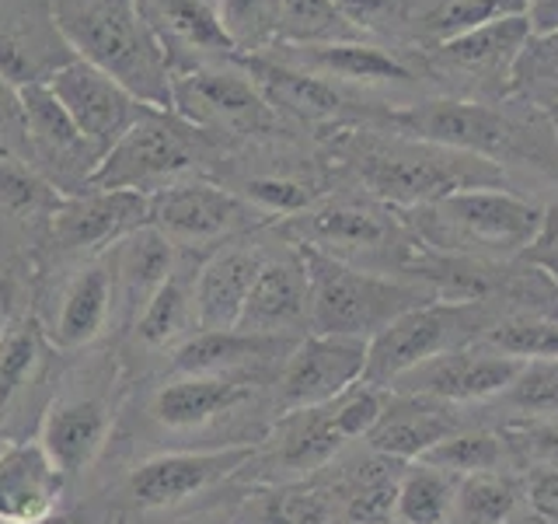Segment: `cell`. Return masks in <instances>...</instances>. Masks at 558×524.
Masks as SVG:
<instances>
[{
  "label": "cell",
  "mask_w": 558,
  "mask_h": 524,
  "mask_svg": "<svg viewBox=\"0 0 558 524\" xmlns=\"http://www.w3.org/2000/svg\"><path fill=\"white\" fill-rule=\"evenodd\" d=\"M510 521H513V524H551V521H545V517H537V514H527V517H517V514H513Z\"/></svg>",
  "instance_id": "cell-53"
},
{
  "label": "cell",
  "mask_w": 558,
  "mask_h": 524,
  "mask_svg": "<svg viewBox=\"0 0 558 524\" xmlns=\"http://www.w3.org/2000/svg\"><path fill=\"white\" fill-rule=\"evenodd\" d=\"M49 17L77 60L105 70L150 109L171 112V63L136 0H49Z\"/></svg>",
  "instance_id": "cell-4"
},
{
  "label": "cell",
  "mask_w": 558,
  "mask_h": 524,
  "mask_svg": "<svg viewBox=\"0 0 558 524\" xmlns=\"http://www.w3.org/2000/svg\"><path fill=\"white\" fill-rule=\"evenodd\" d=\"M527 22L531 32L558 28V0H527Z\"/></svg>",
  "instance_id": "cell-51"
},
{
  "label": "cell",
  "mask_w": 558,
  "mask_h": 524,
  "mask_svg": "<svg viewBox=\"0 0 558 524\" xmlns=\"http://www.w3.org/2000/svg\"><path fill=\"white\" fill-rule=\"evenodd\" d=\"M66 192H60L46 175L25 157L0 154V217L22 231H46L57 217Z\"/></svg>",
  "instance_id": "cell-33"
},
{
  "label": "cell",
  "mask_w": 558,
  "mask_h": 524,
  "mask_svg": "<svg viewBox=\"0 0 558 524\" xmlns=\"http://www.w3.org/2000/svg\"><path fill=\"white\" fill-rule=\"evenodd\" d=\"M258 454L255 441L227 444L214 451H168L136 465L126 479V497L140 511H168L192 497L206 493L217 483L238 476Z\"/></svg>",
  "instance_id": "cell-15"
},
{
  "label": "cell",
  "mask_w": 558,
  "mask_h": 524,
  "mask_svg": "<svg viewBox=\"0 0 558 524\" xmlns=\"http://www.w3.org/2000/svg\"><path fill=\"white\" fill-rule=\"evenodd\" d=\"M458 479L426 462H415L398 476L395 517L401 524H450Z\"/></svg>",
  "instance_id": "cell-38"
},
{
  "label": "cell",
  "mask_w": 558,
  "mask_h": 524,
  "mask_svg": "<svg viewBox=\"0 0 558 524\" xmlns=\"http://www.w3.org/2000/svg\"><path fill=\"white\" fill-rule=\"evenodd\" d=\"M371 343L349 336H301L279 371L276 413L287 416L296 409H318L342 398L349 389L363 384Z\"/></svg>",
  "instance_id": "cell-14"
},
{
  "label": "cell",
  "mask_w": 558,
  "mask_h": 524,
  "mask_svg": "<svg viewBox=\"0 0 558 524\" xmlns=\"http://www.w3.org/2000/svg\"><path fill=\"white\" fill-rule=\"evenodd\" d=\"M252 395L244 374H179L154 392L150 416L165 430H196Z\"/></svg>",
  "instance_id": "cell-28"
},
{
  "label": "cell",
  "mask_w": 558,
  "mask_h": 524,
  "mask_svg": "<svg viewBox=\"0 0 558 524\" xmlns=\"http://www.w3.org/2000/svg\"><path fill=\"white\" fill-rule=\"evenodd\" d=\"M262 52L360 98L371 92H409V87H429L433 92L418 52H401L371 39L328 46H269Z\"/></svg>",
  "instance_id": "cell-12"
},
{
  "label": "cell",
  "mask_w": 558,
  "mask_h": 524,
  "mask_svg": "<svg viewBox=\"0 0 558 524\" xmlns=\"http://www.w3.org/2000/svg\"><path fill=\"white\" fill-rule=\"evenodd\" d=\"M112 311H116V294H112L109 255L84 259L77 262L74 276L66 279V287L60 294V308L46 325V336L52 349L74 354V349L92 346L101 336Z\"/></svg>",
  "instance_id": "cell-24"
},
{
  "label": "cell",
  "mask_w": 558,
  "mask_h": 524,
  "mask_svg": "<svg viewBox=\"0 0 558 524\" xmlns=\"http://www.w3.org/2000/svg\"><path fill=\"white\" fill-rule=\"evenodd\" d=\"M46 84L60 98L66 116L74 119L81 136L92 144L98 162L150 112V105L140 102L130 87H122L105 70L77 57L52 70Z\"/></svg>",
  "instance_id": "cell-13"
},
{
  "label": "cell",
  "mask_w": 558,
  "mask_h": 524,
  "mask_svg": "<svg viewBox=\"0 0 558 524\" xmlns=\"http://www.w3.org/2000/svg\"><path fill=\"white\" fill-rule=\"evenodd\" d=\"M49 349L52 343L46 336V325L28 311L4 332V340H0V419L43 378Z\"/></svg>",
  "instance_id": "cell-34"
},
{
  "label": "cell",
  "mask_w": 558,
  "mask_h": 524,
  "mask_svg": "<svg viewBox=\"0 0 558 524\" xmlns=\"http://www.w3.org/2000/svg\"><path fill=\"white\" fill-rule=\"evenodd\" d=\"M307 270L301 252L287 245L279 255H269L248 290V301L238 319V329L258 336H304L307 329Z\"/></svg>",
  "instance_id": "cell-22"
},
{
  "label": "cell",
  "mask_w": 558,
  "mask_h": 524,
  "mask_svg": "<svg viewBox=\"0 0 558 524\" xmlns=\"http://www.w3.org/2000/svg\"><path fill=\"white\" fill-rule=\"evenodd\" d=\"M150 196L112 189L70 192L57 217L49 221V245L63 259H95L105 255L116 241L147 224Z\"/></svg>",
  "instance_id": "cell-17"
},
{
  "label": "cell",
  "mask_w": 558,
  "mask_h": 524,
  "mask_svg": "<svg viewBox=\"0 0 558 524\" xmlns=\"http://www.w3.org/2000/svg\"><path fill=\"white\" fill-rule=\"evenodd\" d=\"M401 224L426 249L485 262L523 259L548 227V210L506 186L458 189L444 200L401 210Z\"/></svg>",
  "instance_id": "cell-3"
},
{
  "label": "cell",
  "mask_w": 558,
  "mask_h": 524,
  "mask_svg": "<svg viewBox=\"0 0 558 524\" xmlns=\"http://www.w3.org/2000/svg\"><path fill=\"white\" fill-rule=\"evenodd\" d=\"M234 524H336V503L322 486L276 483L238 507Z\"/></svg>",
  "instance_id": "cell-35"
},
{
  "label": "cell",
  "mask_w": 558,
  "mask_h": 524,
  "mask_svg": "<svg viewBox=\"0 0 558 524\" xmlns=\"http://www.w3.org/2000/svg\"><path fill=\"white\" fill-rule=\"evenodd\" d=\"M25 109V140L28 165L39 168L60 192H84L98 168V154L81 136L74 119L66 116L60 98L52 95L46 81L22 87Z\"/></svg>",
  "instance_id": "cell-16"
},
{
  "label": "cell",
  "mask_w": 558,
  "mask_h": 524,
  "mask_svg": "<svg viewBox=\"0 0 558 524\" xmlns=\"http://www.w3.org/2000/svg\"><path fill=\"white\" fill-rule=\"evenodd\" d=\"M199 259L203 255L196 252H182L174 273L157 287L147 308L136 314V322L130 329L140 346L168 349L174 343H185L196 332V319H192V284H196Z\"/></svg>",
  "instance_id": "cell-31"
},
{
  "label": "cell",
  "mask_w": 558,
  "mask_h": 524,
  "mask_svg": "<svg viewBox=\"0 0 558 524\" xmlns=\"http://www.w3.org/2000/svg\"><path fill=\"white\" fill-rule=\"evenodd\" d=\"M214 8H217V0H214Z\"/></svg>",
  "instance_id": "cell-55"
},
{
  "label": "cell",
  "mask_w": 558,
  "mask_h": 524,
  "mask_svg": "<svg viewBox=\"0 0 558 524\" xmlns=\"http://www.w3.org/2000/svg\"><path fill=\"white\" fill-rule=\"evenodd\" d=\"M545 119H548V127H551V133H555V140H558V105H551V109L545 112Z\"/></svg>",
  "instance_id": "cell-52"
},
{
  "label": "cell",
  "mask_w": 558,
  "mask_h": 524,
  "mask_svg": "<svg viewBox=\"0 0 558 524\" xmlns=\"http://www.w3.org/2000/svg\"><path fill=\"white\" fill-rule=\"evenodd\" d=\"M293 249L301 252L307 270V332L314 336H349L371 343L395 319L436 297L409 276L360 270L353 262L307 249V245H293Z\"/></svg>",
  "instance_id": "cell-5"
},
{
  "label": "cell",
  "mask_w": 558,
  "mask_h": 524,
  "mask_svg": "<svg viewBox=\"0 0 558 524\" xmlns=\"http://www.w3.org/2000/svg\"><path fill=\"white\" fill-rule=\"evenodd\" d=\"M74 52L52 25V17H35L25 11H0V78L14 87L49 81V74Z\"/></svg>",
  "instance_id": "cell-29"
},
{
  "label": "cell",
  "mask_w": 558,
  "mask_h": 524,
  "mask_svg": "<svg viewBox=\"0 0 558 524\" xmlns=\"http://www.w3.org/2000/svg\"><path fill=\"white\" fill-rule=\"evenodd\" d=\"M63 489V468L49 458L39 437L0 448V524H43L57 517Z\"/></svg>",
  "instance_id": "cell-21"
},
{
  "label": "cell",
  "mask_w": 558,
  "mask_h": 524,
  "mask_svg": "<svg viewBox=\"0 0 558 524\" xmlns=\"http://www.w3.org/2000/svg\"><path fill=\"white\" fill-rule=\"evenodd\" d=\"M0 154L25 157L28 162V140H25V109H22V87L0 78Z\"/></svg>",
  "instance_id": "cell-47"
},
{
  "label": "cell",
  "mask_w": 558,
  "mask_h": 524,
  "mask_svg": "<svg viewBox=\"0 0 558 524\" xmlns=\"http://www.w3.org/2000/svg\"><path fill=\"white\" fill-rule=\"evenodd\" d=\"M266 249L252 241L231 238L199 259L196 284H192V319L196 332L238 329V319L248 301L258 270L266 266Z\"/></svg>",
  "instance_id": "cell-19"
},
{
  "label": "cell",
  "mask_w": 558,
  "mask_h": 524,
  "mask_svg": "<svg viewBox=\"0 0 558 524\" xmlns=\"http://www.w3.org/2000/svg\"><path fill=\"white\" fill-rule=\"evenodd\" d=\"M527 14L499 17L493 25L464 32L458 39L429 46L418 52L426 78L436 95L471 98V102H506L510 98V70L520 46L527 43Z\"/></svg>",
  "instance_id": "cell-8"
},
{
  "label": "cell",
  "mask_w": 558,
  "mask_h": 524,
  "mask_svg": "<svg viewBox=\"0 0 558 524\" xmlns=\"http://www.w3.org/2000/svg\"><path fill=\"white\" fill-rule=\"evenodd\" d=\"M349 444L336 427V409L318 406V409H296L279 416V427L269 437V465L279 472H314L328 465L336 454Z\"/></svg>",
  "instance_id": "cell-30"
},
{
  "label": "cell",
  "mask_w": 558,
  "mask_h": 524,
  "mask_svg": "<svg viewBox=\"0 0 558 524\" xmlns=\"http://www.w3.org/2000/svg\"><path fill=\"white\" fill-rule=\"evenodd\" d=\"M363 35L345 22L331 0H276L269 46H328L356 43Z\"/></svg>",
  "instance_id": "cell-36"
},
{
  "label": "cell",
  "mask_w": 558,
  "mask_h": 524,
  "mask_svg": "<svg viewBox=\"0 0 558 524\" xmlns=\"http://www.w3.org/2000/svg\"><path fill=\"white\" fill-rule=\"evenodd\" d=\"M453 430H461V424H458V416L450 413L447 402L391 392L384 416L377 419V427L366 433V441H371V448L384 454V458L423 462Z\"/></svg>",
  "instance_id": "cell-27"
},
{
  "label": "cell",
  "mask_w": 558,
  "mask_h": 524,
  "mask_svg": "<svg viewBox=\"0 0 558 524\" xmlns=\"http://www.w3.org/2000/svg\"><path fill=\"white\" fill-rule=\"evenodd\" d=\"M22 279H17L11 270H0V340L4 332L22 319Z\"/></svg>",
  "instance_id": "cell-49"
},
{
  "label": "cell",
  "mask_w": 558,
  "mask_h": 524,
  "mask_svg": "<svg viewBox=\"0 0 558 524\" xmlns=\"http://www.w3.org/2000/svg\"><path fill=\"white\" fill-rule=\"evenodd\" d=\"M520 371L523 360L506 357L485 343H471L412 367V371L391 381V389L401 395H423L458 406V402H485L502 395Z\"/></svg>",
  "instance_id": "cell-18"
},
{
  "label": "cell",
  "mask_w": 558,
  "mask_h": 524,
  "mask_svg": "<svg viewBox=\"0 0 558 524\" xmlns=\"http://www.w3.org/2000/svg\"><path fill=\"white\" fill-rule=\"evenodd\" d=\"M171 112L209 136H269L283 119L262 98L255 81L234 57L206 60L171 78Z\"/></svg>",
  "instance_id": "cell-9"
},
{
  "label": "cell",
  "mask_w": 558,
  "mask_h": 524,
  "mask_svg": "<svg viewBox=\"0 0 558 524\" xmlns=\"http://www.w3.org/2000/svg\"><path fill=\"white\" fill-rule=\"evenodd\" d=\"M301 336H258L244 329L192 332L174 346V374H248L252 367L287 360Z\"/></svg>",
  "instance_id": "cell-26"
},
{
  "label": "cell",
  "mask_w": 558,
  "mask_h": 524,
  "mask_svg": "<svg viewBox=\"0 0 558 524\" xmlns=\"http://www.w3.org/2000/svg\"><path fill=\"white\" fill-rule=\"evenodd\" d=\"M384 127L409 136L429 140L450 151H461L496 168H531L558 179V140L545 112L517 98L506 102H471L426 95L401 105H384L377 116Z\"/></svg>",
  "instance_id": "cell-2"
},
{
  "label": "cell",
  "mask_w": 558,
  "mask_h": 524,
  "mask_svg": "<svg viewBox=\"0 0 558 524\" xmlns=\"http://www.w3.org/2000/svg\"><path fill=\"white\" fill-rule=\"evenodd\" d=\"M523 500H527L531 514L558 524V468L537 465L527 476V483H523Z\"/></svg>",
  "instance_id": "cell-48"
},
{
  "label": "cell",
  "mask_w": 558,
  "mask_h": 524,
  "mask_svg": "<svg viewBox=\"0 0 558 524\" xmlns=\"http://www.w3.org/2000/svg\"><path fill=\"white\" fill-rule=\"evenodd\" d=\"M510 98L548 112L558 105V28L531 32L510 70Z\"/></svg>",
  "instance_id": "cell-37"
},
{
  "label": "cell",
  "mask_w": 558,
  "mask_h": 524,
  "mask_svg": "<svg viewBox=\"0 0 558 524\" xmlns=\"http://www.w3.org/2000/svg\"><path fill=\"white\" fill-rule=\"evenodd\" d=\"M520 503V489L502 472L461 476L453 489L450 524H510Z\"/></svg>",
  "instance_id": "cell-39"
},
{
  "label": "cell",
  "mask_w": 558,
  "mask_h": 524,
  "mask_svg": "<svg viewBox=\"0 0 558 524\" xmlns=\"http://www.w3.org/2000/svg\"><path fill=\"white\" fill-rule=\"evenodd\" d=\"M496 325L488 301H433L405 311L395 319L380 336L371 340V357H366L363 384L391 389V381L412 367L426 364L450 349L482 343V336Z\"/></svg>",
  "instance_id": "cell-7"
},
{
  "label": "cell",
  "mask_w": 558,
  "mask_h": 524,
  "mask_svg": "<svg viewBox=\"0 0 558 524\" xmlns=\"http://www.w3.org/2000/svg\"><path fill=\"white\" fill-rule=\"evenodd\" d=\"M322 144L331 165L353 175L366 196L398 214L444 200L458 189L506 186V171L493 162L391 130L380 119L322 130Z\"/></svg>",
  "instance_id": "cell-1"
},
{
  "label": "cell",
  "mask_w": 558,
  "mask_h": 524,
  "mask_svg": "<svg viewBox=\"0 0 558 524\" xmlns=\"http://www.w3.org/2000/svg\"><path fill=\"white\" fill-rule=\"evenodd\" d=\"M43 524H74V521H66V517L57 514V517H49V521H43Z\"/></svg>",
  "instance_id": "cell-54"
},
{
  "label": "cell",
  "mask_w": 558,
  "mask_h": 524,
  "mask_svg": "<svg viewBox=\"0 0 558 524\" xmlns=\"http://www.w3.org/2000/svg\"><path fill=\"white\" fill-rule=\"evenodd\" d=\"M510 448H506L502 433L493 430H453L447 441L436 444L426 454V465L447 472V476H478V472H502V462Z\"/></svg>",
  "instance_id": "cell-41"
},
{
  "label": "cell",
  "mask_w": 558,
  "mask_h": 524,
  "mask_svg": "<svg viewBox=\"0 0 558 524\" xmlns=\"http://www.w3.org/2000/svg\"><path fill=\"white\" fill-rule=\"evenodd\" d=\"M147 224L168 235V241L182 252H196V249L214 252L223 241L266 227L269 217H262L234 189L196 175V179H182L161 192H154L147 206Z\"/></svg>",
  "instance_id": "cell-11"
},
{
  "label": "cell",
  "mask_w": 558,
  "mask_h": 524,
  "mask_svg": "<svg viewBox=\"0 0 558 524\" xmlns=\"http://www.w3.org/2000/svg\"><path fill=\"white\" fill-rule=\"evenodd\" d=\"M502 441L510 451L534 458L537 465H555L558 468V427L555 424H513L502 430Z\"/></svg>",
  "instance_id": "cell-46"
},
{
  "label": "cell",
  "mask_w": 558,
  "mask_h": 524,
  "mask_svg": "<svg viewBox=\"0 0 558 524\" xmlns=\"http://www.w3.org/2000/svg\"><path fill=\"white\" fill-rule=\"evenodd\" d=\"M482 343L517 360H558V314L513 311L496 319Z\"/></svg>",
  "instance_id": "cell-40"
},
{
  "label": "cell",
  "mask_w": 558,
  "mask_h": 524,
  "mask_svg": "<svg viewBox=\"0 0 558 524\" xmlns=\"http://www.w3.org/2000/svg\"><path fill=\"white\" fill-rule=\"evenodd\" d=\"M395 497L398 479L380 468H371L366 476L356 479V486L345 497L349 524H388L395 517Z\"/></svg>",
  "instance_id": "cell-45"
},
{
  "label": "cell",
  "mask_w": 558,
  "mask_h": 524,
  "mask_svg": "<svg viewBox=\"0 0 558 524\" xmlns=\"http://www.w3.org/2000/svg\"><path fill=\"white\" fill-rule=\"evenodd\" d=\"M272 231L287 245H307V249L328 252L345 262L363 252H395L398 270L415 245L412 231L401 224L398 210L377 200H318L304 214L276 221Z\"/></svg>",
  "instance_id": "cell-10"
},
{
  "label": "cell",
  "mask_w": 558,
  "mask_h": 524,
  "mask_svg": "<svg viewBox=\"0 0 558 524\" xmlns=\"http://www.w3.org/2000/svg\"><path fill=\"white\" fill-rule=\"evenodd\" d=\"M112 419V406L98 395H63L49 402L39 427V441L70 479L95 465V458L109 444Z\"/></svg>",
  "instance_id": "cell-23"
},
{
  "label": "cell",
  "mask_w": 558,
  "mask_h": 524,
  "mask_svg": "<svg viewBox=\"0 0 558 524\" xmlns=\"http://www.w3.org/2000/svg\"><path fill=\"white\" fill-rule=\"evenodd\" d=\"M502 402L527 416H558V360H523Z\"/></svg>",
  "instance_id": "cell-44"
},
{
  "label": "cell",
  "mask_w": 558,
  "mask_h": 524,
  "mask_svg": "<svg viewBox=\"0 0 558 524\" xmlns=\"http://www.w3.org/2000/svg\"><path fill=\"white\" fill-rule=\"evenodd\" d=\"M363 39L415 52L409 32V0H331Z\"/></svg>",
  "instance_id": "cell-42"
},
{
  "label": "cell",
  "mask_w": 558,
  "mask_h": 524,
  "mask_svg": "<svg viewBox=\"0 0 558 524\" xmlns=\"http://www.w3.org/2000/svg\"><path fill=\"white\" fill-rule=\"evenodd\" d=\"M523 262H531V266L545 270L555 284H558V227L551 224V214H548V227L545 235H541V241L534 245V249L523 255Z\"/></svg>",
  "instance_id": "cell-50"
},
{
  "label": "cell",
  "mask_w": 558,
  "mask_h": 524,
  "mask_svg": "<svg viewBox=\"0 0 558 524\" xmlns=\"http://www.w3.org/2000/svg\"><path fill=\"white\" fill-rule=\"evenodd\" d=\"M276 0H217V17L238 52H262L272 43Z\"/></svg>",
  "instance_id": "cell-43"
},
{
  "label": "cell",
  "mask_w": 558,
  "mask_h": 524,
  "mask_svg": "<svg viewBox=\"0 0 558 524\" xmlns=\"http://www.w3.org/2000/svg\"><path fill=\"white\" fill-rule=\"evenodd\" d=\"M513 14H527V0H409L412 46L423 52Z\"/></svg>",
  "instance_id": "cell-32"
},
{
  "label": "cell",
  "mask_w": 558,
  "mask_h": 524,
  "mask_svg": "<svg viewBox=\"0 0 558 524\" xmlns=\"http://www.w3.org/2000/svg\"><path fill=\"white\" fill-rule=\"evenodd\" d=\"M136 8L161 43L171 78L206 60H231L238 52L220 25L214 0H136Z\"/></svg>",
  "instance_id": "cell-20"
},
{
  "label": "cell",
  "mask_w": 558,
  "mask_h": 524,
  "mask_svg": "<svg viewBox=\"0 0 558 524\" xmlns=\"http://www.w3.org/2000/svg\"><path fill=\"white\" fill-rule=\"evenodd\" d=\"M109 270H112V294L122 314L136 322V314L147 308V301L157 294V287L174 273L182 259V249H174L168 235L157 227L144 224L130 231L122 241H116L109 252Z\"/></svg>",
  "instance_id": "cell-25"
},
{
  "label": "cell",
  "mask_w": 558,
  "mask_h": 524,
  "mask_svg": "<svg viewBox=\"0 0 558 524\" xmlns=\"http://www.w3.org/2000/svg\"><path fill=\"white\" fill-rule=\"evenodd\" d=\"M214 136L189 127L182 116L150 109L119 144L101 157L87 189L154 196L203 171Z\"/></svg>",
  "instance_id": "cell-6"
}]
</instances>
